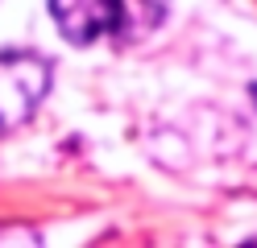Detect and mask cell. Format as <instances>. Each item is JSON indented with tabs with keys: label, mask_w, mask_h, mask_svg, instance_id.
I'll list each match as a JSON object with an SVG mask.
<instances>
[{
	"label": "cell",
	"mask_w": 257,
	"mask_h": 248,
	"mask_svg": "<svg viewBox=\"0 0 257 248\" xmlns=\"http://www.w3.org/2000/svg\"><path fill=\"white\" fill-rule=\"evenodd\" d=\"M50 13L75 46H87L108 33L128 42L158 29L162 0H50Z\"/></svg>",
	"instance_id": "6da1fadb"
},
{
	"label": "cell",
	"mask_w": 257,
	"mask_h": 248,
	"mask_svg": "<svg viewBox=\"0 0 257 248\" xmlns=\"http://www.w3.org/2000/svg\"><path fill=\"white\" fill-rule=\"evenodd\" d=\"M50 87V66L34 54H0V132L25 124Z\"/></svg>",
	"instance_id": "7a4b0ae2"
}]
</instances>
